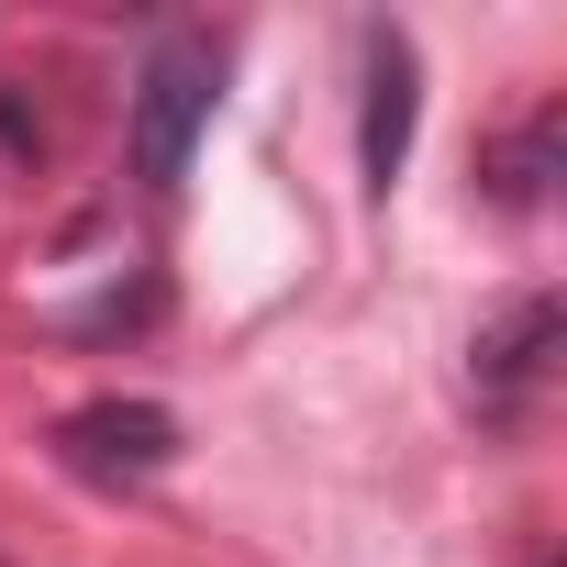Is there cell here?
Returning <instances> with one entry per match:
<instances>
[{
  "label": "cell",
  "mask_w": 567,
  "mask_h": 567,
  "mask_svg": "<svg viewBox=\"0 0 567 567\" xmlns=\"http://www.w3.org/2000/svg\"><path fill=\"white\" fill-rule=\"evenodd\" d=\"M534 567H567V556H534Z\"/></svg>",
  "instance_id": "obj_7"
},
{
  "label": "cell",
  "mask_w": 567,
  "mask_h": 567,
  "mask_svg": "<svg viewBox=\"0 0 567 567\" xmlns=\"http://www.w3.org/2000/svg\"><path fill=\"white\" fill-rule=\"evenodd\" d=\"M412 123H423V56L401 23H368L357 34V178L390 200L401 167H412Z\"/></svg>",
  "instance_id": "obj_4"
},
{
  "label": "cell",
  "mask_w": 567,
  "mask_h": 567,
  "mask_svg": "<svg viewBox=\"0 0 567 567\" xmlns=\"http://www.w3.org/2000/svg\"><path fill=\"white\" fill-rule=\"evenodd\" d=\"M556 101L545 112H523V123H501V134H478V189H489V212H545V189H556Z\"/></svg>",
  "instance_id": "obj_5"
},
{
  "label": "cell",
  "mask_w": 567,
  "mask_h": 567,
  "mask_svg": "<svg viewBox=\"0 0 567 567\" xmlns=\"http://www.w3.org/2000/svg\"><path fill=\"white\" fill-rule=\"evenodd\" d=\"M0 156H12V167H45V112H34V90H12V79H0Z\"/></svg>",
  "instance_id": "obj_6"
},
{
  "label": "cell",
  "mask_w": 567,
  "mask_h": 567,
  "mask_svg": "<svg viewBox=\"0 0 567 567\" xmlns=\"http://www.w3.org/2000/svg\"><path fill=\"white\" fill-rule=\"evenodd\" d=\"M45 445H56V467L90 478V489H145V478L178 467V412H167V401H134V390H101V401L56 412Z\"/></svg>",
  "instance_id": "obj_2"
},
{
  "label": "cell",
  "mask_w": 567,
  "mask_h": 567,
  "mask_svg": "<svg viewBox=\"0 0 567 567\" xmlns=\"http://www.w3.org/2000/svg\"><path fill=\"white\" fill-rule=\"evenodd\" d=\"M545 379H556V290L489 301V323H478V346H467V401H478V423L523 434L534 401H545Z\"/></svg>",
  "instance_id": "obj_3"
},
{
  "label": "cell",
  "mask_w": 567,
  "mask_h": 567,
  "mask_svg": "<svg viewBox=\"0 0 567 567\" xmlns=\"http://www.w3.org/2000/svg\"><path fill=\"white\" fill-rule=\"evenodd\" d=\"M212 90H223V68H212L200 34H156L145 45V68H134V178L178 189V167H189V145L212 123Z\"/></svg>",
  "instance_id": "obj_1"
}]
</instances>
